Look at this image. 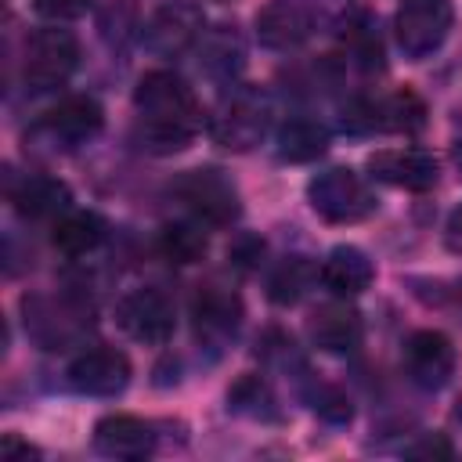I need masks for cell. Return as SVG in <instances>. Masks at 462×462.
Listing matches in <instances>:
<instances>
[{"label": "cell", "instance_id": "6da1fadb", "mask_svg": "<svg viewBox=\"0 0 462 462\" xmlns=\"http://www.w3.org/2000/svg\"><path fill=\"white\" fill-rule=\"evenodd\" d=\"M134 108H137V137L155 155L188 148L202 126V112L191 87L166 69H152L137 79Z\"/></svg>", "mask_w": 462, "mask_h": 462}, {"label": "cell", "instance_id": "7a4b0ae2", "mask_svg": "<svg viewBox=\"0 0 462 462\" xmlns=\"http://www.w3.org/2000/svg\"><path fill=\"white\" fill-rule=\"evenodd\" d=\"M307 199H310L314 213L328 224H357L375 209L368 184L346 166H332V170L318 173L307 184Z\"/></svg>", "mask_w": 462, "mask_h": 462}, {"label": "cell", "instance_id": "3957f363", "mask_svg": "<svg viewBox=\"0 0 462 462\" xmlns=\"http://www.w3.org/2000/svg\"><path fill=\"white\" fill-rule=\"evenodd\" d=\"M79 65V43L69 29L47 25L36 29L25 40V58H22V76L29 87L36 90H51L58 83H65Z\"/></svg>", "mask_w": 462, "mask_h": 462}, {"label": "cell", "instance_id": "277c9868", "mask_svg": "<svg viewBox=\"0 0 462 462\" xmlns=\"http://www.w3.org/2000/svg\"><path fill=\"white\" fill-rule=\"evenodd\" d=\"M455 7L451 0H404L393 18L397 43L408 58H430L451 32Z\"/></svg>", "mask_w": 462, "mask_h": 462}, {"label": "cell", "instance_id": "5b68a950", "mask_svg": "<svg viewBox=\"0 0 462 462\" xmlns=\"http://www.w3.org/2000/svg\"><path fill=\"white\" fill-rule=\"evenodd\" d=\"M206 14L195 0H162L144 22V47L159 58H177L202 36Z\"/></svg>", "mask_w": 462, "mask_h": 462}, {"label": "cell", "instance_id": "8992f818", "mask_svg": "<svg viewBox=\"0 0 462 462\" xmlns=\"http://www.w3.org/2000/svg\"><path fill=\"white\" fill-rule=\"evenodd\" d=\"M267 123H271L267 101H263L256 90H238V94H231V97L220 105V112L213 116L209 134H213V141H217L220 148H227V152H249L253 144L263 141Z\"/></svg>", "mask_w": 462, "mask_h": 462}, {"label": "cell", "instance_id": "52a82bcc", "mask_svg": "<svg viewBox=\"0 0 462 462\" xmlns=\"http://www.w3.org/2000/svg\"><path fill=\"white\" fill-rule=\"evenodd\" d=\"M116 321H119V328H123L130 339H137V343H144V346H162V343L173 336V328H177L173 303L166 300V292L148 289V285H144V289H130V292L119 300Z\"/></svg>", "mask_w": 462, "mask_h": 462}, {"label": "cell", "instance_id": "ba28073f", "mask_svg": "<svg viewBox=\"0 0 462 462\" xmlns=\"http://www.w3.org/2000/svg\"><path fill=\"white\" fill-rule=\"evenodd\" d=\"M173 195L202 224H231L238 217V191L220 170H188L173 184Z\"/></svg>", "mask_w": 462, "mask_h": 462}, {"label": "cell", "instance_id": "9c48e42d", "mask_svg": "<svg viewBox=\"0 0 462 462\" xmlns=\"http://www.w3.org/2000/svg\"><path fill=\"white\" fill-rule=\"evenodd\" d=\"M69 383L87 397H116L130 383V361L116 346H90L69 365Z\"/></svg>", "mask_w": 462, "mask_h": 462}, {"label": "cell", "instance_id": "30bf717a", "mask_svg": "<svg viewBox=\"0 0 462 462\" xmlns=\"http://www.w3.org/2000/svg\"><path fill=\"white\" fill-rule=\"evenodd\" d=\"M404 372L422 390H440L455 372V346L444 332L422 328L404 343Z\"/></svg>", "mask_w": 462, "mask_h": 462}, {"label": "cell", "instance_id": "8fae6325", "mask_svg": "<svg viewBox=\"0 0 462 462\" xmlns=\"http://www.w3.org/2000/svg\"><path fill=\"white\" fill-rule=\"evenodd\" d=\"M375 180L404 188V191H430L437 184V159L419 148H383L368 159Z\"/></svg>", "mask_w": 462, "mask_h": 462}, {"label": "cell", "instance_id": "7c38bea8", "mask_svg": "<svg viewBox=\"0 0 462 462\" xmlns=\"http://www.w3.org/2000/svg\"><path fill=\"white\" fill-rule=\"evenodd\" d=\"M314 29V18L303 0H267L256 11V36L271 51H289L303 43Z\"/></svg>", "mask_w": 462, "mask_h": 462}, {"label": "cell", "instance_id": "4fadbf2b", "mask_svg": "<svg viewBox=\"0 0 462 462\" xmlns=\"http://www.w3.org/2000/svg\"><path fill=\"white\" fill-rule=\"evenodd\" d=\"M105 123V112L94 97L87 94H72V97H61L47 116H43V130L51 134V141H61L65 148L72 144H83L90 141Z\"/></svg>", "mask_w": 462, "mask_h": 462}, {"label": "cell", "instance_id": "5bb4252c", "mask_svg": "<svg viewBox=\"0 0 462 462\" xmlns=\"http://www.w3.org/2000/svg\"><path fill=\"white\" fill-rule=\"evenodd\" d=\"M191 318H195V332L206 343H224L235 336L238 321H242V300L231 289L220 285H206L195 292L191 300Z\"/></svg>", "mask_w": 462, "mask_h": 462}, {"label": "cell", "instance_id": "9a60e30c", "mask_svg": "<svg viewBox=\"0 0 462 462\" xmlns=\"http://www.w3.org/2000/svg\"><path fill=\"white\" fill-rule=\"evenodd\" d=\"M94 448L108 458H144L152 455L155 448V437L148 430V422H141L137 415H105L97 426H94Z\"/></svg>", "mask_w": 462, "mask_h": 462}, {"label": "cell", "instance_id": "2e32d148", "mask_svg": "<svg viewBox=\"0 0 462 462\" xmlns=\"http://www.w3.org/2000/svg\"><path fill=\"white\" fill-rule=\"evenodd\" d=\"M361 336H365L361 314L346 303H325L310 318V339L325 354H350L361 346Z\"/></svg>", "mask_w": 462, "mask_h": 462}, {"label": "cell", "instance_id": "e0dca14e", "mask_svg": "<svg viewBox=\"0 0 462 462\" xmlns=\"http://www.w3.org/2000/svg\"><path fill=\"white\" fill-rule=\"evenodd\" d=\"M318 278H321V285L332 292V296H357V292H365L368 285H372V278H375V267H372V260L357 249V245H336L325 260H321V267H318Z\"/></svg>", "mask_w": 462, "mask_h": 462}, {"label": "cell", "instance_id": "ac0fdd59", "mask_svg": "<svg viewBox=\"0 0 462 462\" xmlns=\"http://www.w3.org/2000/svg\"><path fill=\"white\" fill-rule=\"evenodd\" d=\"M11 202H14V209H18L22 217H29V220H58V217L69 209L72 191H69L65 180L47 177V173H36V177H25V180L14 188Z\"/></svg>", "mask_w": 462, "mask_h": 462}, {"label": "cell", "instance_id": "d6986e66", "mask_svg": "<svg viewBox=\"0 0 462 462\" xmlns=\"http://www.w3.org/2000/svg\"><path fill=\"white\" fill-rule=\"evenodd\" d=\"M101 238H105V220L90 209H65L51 231L54 249L65 256H87L90 249L101 245Z\"/></svg>", "mask_w": 462, "mask_h": 462}, {"label": "cell", "instance_id": "ffe728a7", "mask_svg": "<svg viewBox=\"0 0 462 462\" xmlns=\"http://www.w3.org/2000/svg\"><path fill=\"white\" fill-rule=\"evenodd\" d=\"M328 144V130L318 123V119H289L282 130H278V155L285 162H310L325 152Z\"/></svg>", "mask_w": 462, "mask_h": 462}, {"label": "cell", "instance_id": "44dd1931", "mask_svg": "<svg viewBox=\"0 0 462 462\" xmlns=\"http://www.w3.org/2000/svg\"><path fill=\"white\" fill-rule=\"evenodd\" d=\"M426 123V105L411 90H397L383 101H372V126L375 130H397V134H415Z\"/></svg>", "mask_w": 462, "mask_h": 462}, {"label": "cell", "instance_id": "7402d4cb", "mask_svg": "<svg viewBox=\"0 0 462 462\" xmlns=\"http://www.w3.org/2000/svg\"><path fill=\"white\" fill-rule=\"evenodd\" d=\"M159 249L170 263H199L209 249V235L202 227V220H177V224H166L162 235H159Z\"/></svg>", "mask_w": 462, "mask_h": 462}, {"label": "cell", "instance_id": "603a6c76", "mask_svg": "<svg viewBox=\"0 0 462 462\" xmlns=\"http://www.w3.org/2000/svg\"><path fill=\"white\" fill-rule=\"evenodd\" d=\"M314 274H318V271H314L303 256H289V260H282L278 271L271 274L267 296H271L274 303H296V300L307 292V285H310Z\"/></svg>", "mask_w": 462, "mask_h": 462}, {"label": "cell", "instance_id": "cb8c5ba5", "mask_svg": "<svg viewBox=\"0 0 462 462\" xmlns=\"http://www.w3.org/2000/svg\"><path fill=\"white\" fill-rule=\"evenodd\" d=\"M32 7L51 22H72V18L87 14L90 0H32Z\"/></svg>", "mask_w": 462, "mask_h": 462}, {"label": "cell", "instance_id": "d4e9b609", "mask_svg": "<svg viewBox=\"0 0 462 462\" xmlns=\"http://www.w3.org/2000/svg\"><path fill=\"white\" fill-rule=\"evenodd\" d=\"M404 455H408V458H451L455 448H451V440H448L444 433H422Z\"/></svg>", "mask_w": 462, "mask_h": 462}, {"label": "cell", "instance_id": "484cf974", "mask_svg": "<svg viewBox=\"0 0 462 462\" xmlns=\"http://www.w3.org/2000/svg\"><path fill=\"white\" fill-rule=\"evenodd\" d=\"M444 242H448V249H451V253H462V206H455V209H451L448 227H444Z\"/></svg>", "mask_w": 462, "mask_h": 462}, {"label": "cell", "instance_id": "4316f807", "mask_svg": "<svg viewBox=\"0 0 462 462\" xmlns=\"http://www.w3.org/2000/svg\"><path fill=\"white\" fill-rule=\"evenodd\" d=\"M0 451L7 455V458H14V455H22V458H29V455H40L32 444H25V440H18L14 433H7L4 440H0Z\"/></svg>", "mask_w": 462, "mask_h": 462}, {"label": "cell", "instance_id": "83f0119b", "mask_svg": "<svg viewBox=\"0 0 462 462\" xmlns=\"http://www.w3.org/2000/svg\"><path fill=\"white\" fill-rule=\"evenodd\" d=\"M220 4H231V0H220Z\"/></svg>", "mask_w": 462, "mask_h": 462}]
</instances>
